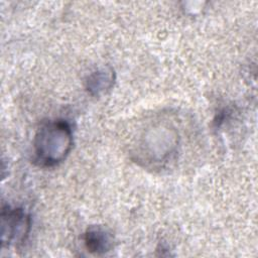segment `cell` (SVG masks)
<instances>
[{"label":"cell","instance_id":"1","mask_svg":"<svg viewBox=\"0 0 258 258\" xmlns=\"http://www.w3.org/2000/svg\"><path fill=\"white\" fill-rule=\"evenodd\" d=\"M72 146L73 132L68 122H46L37 130L33 140L35 160L42 166L56 165L68 156Z\"/></svg>","mask_w":258,"mask_h":258},{"label":"cell","instance_id":"2","mask_svg":"<svg viewBox=\"0 0 258 258\" xmlns=\"http://www.w3.org/2000/svg\"><path fill=\"white\" fill-rule=\"evenodd\" d=\"M30 229V218L22 209L3 207L1 212L2 246L21 244Z\"/></svg>","mask_w":258,"mask_h":258},{"label":"cell","instance_id":"3","mask_svg":"<svg viewBox=\"0 0 258 258\" xmlns=\"http://www.w3.org/2000/svg\"><path fill=\"white\" fill-rule=\"evenodd\" d=\"M85 245L88 251L102 254L110 251L113 247V236L111 232L103 226H91L85 233Z\"/></svg>","mask_w":258,"mask_h":258},{"label":"cell","instance_id":"4","mask_svg":"<svg viewBox=\"0 0 258 258\" xmlns=\"http://www.w3.org/2000/svg\"><path fill=\"white\" fill-rule=\"evenodd\" d=\"M115 73L110 67H103L93 72L86 81V88L92 96L106 94L114 85Z\"/></svg>","mask_w":258,"mask_h":258}]
</instances>
